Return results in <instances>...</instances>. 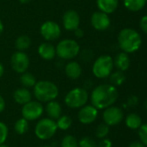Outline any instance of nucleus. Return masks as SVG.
<instances>
[{
	"label": "nucleus",
	"mask_w": 147,
	"mask_h": 147,
	"mask_svg": "<svg viewBox=\"0 0 147 147\" xmlns=\"http://www.w3.org/2000/svg\"><path fill=\"white\" fill-rule=\"evenodd\" d=\"M30 65V60L28 54L25 52L16 51L10 58V65L14 71L22 74L29 69Z\"/></svg>",
	"instance_id": "10"
},
{
	"label": "nucleus",
	"mask_w": 147,
	"mask_h": 147,
	"mask_svg": "<svg viewBox=\"0 0 147 147\" xmlns=\"http://www.w3.org/2000/svg\"><path fill=\"white\" fill-rule=\"evenodd\" d=\"M96 5L100 11L109 15L118 9L119 0H96Z\"/></svg>",
	"instance_id": "20"
},
{
	"label": "nucleus",
	"mask_w": 147,
	"mask_h": 147,
	"mask_svg": "<svg viewBox=\"0 0 147 147\" xmlns=\"http://www.w3.org/2000/svg\"><path fill=\"white\" fill-rule=\"evenodd\" d=\"M61 147H79L78 140L73 135H66L61 141Z\"/></svg>",
	"instance_id": "28"
},
{
	"label": "nucleus",
	"mask_w": 147,
	"mask_h": 147,
	"mask_svg": "<svg viewBox=\"0 0 147 147\" xmlns=\"http://www.w3.org/2000/svg\"><path fill=\"white\" fill-rule=\"evenodd\" d=\"M146 3H147V0H146Z\"/></svg>",
	"instance_id": "45"
},
{
	"label": "nucleus",
	"mask_w": 147,
	"mask_h": 147,
	"mask_svg": "<svg viewBox=\"0 0 147 147\" xmlns=\"http://www.w3.org/2000/svg\"><path fill=\"white\" fill-rule=\"evenodd\" d=\"M128 147H146L140 141H135V142H133L129 145Z\"/></svg>",
	"instance_id": "38"
},
{
	"label": "nucleus",
	"mask_w": 147,
	"mask_h": 147,
	"mask_svg": "<svg viewBox=\"0 0 147 147\" xmlns=\"http://www.w3.org/2000/svg\"><path fill=\"white\" fill-rule=\"evenodd\" d=\"M56 56L62 60H71L77 57L81 52L79 43L73 39H63L60 40L56 47Z\"/></svg>",
	"instance_id": "4"
},
{
	"label": "nucleus",
	"mask_w": 147,
	"mask_h": 147,
	"mask_svg": "<svg viewBox=\"0 0 147 147\" xmlns=\"http://www.w3.org/2000/svg\"><path fill=\"white\" fill-rule=\"evenodd\" d=\"M123 118H124V113L122 109L113 105L105 109L102 114V119L104 123L109 127H113L120 124L123 121Z\"/></svg>",
	"instance_id": "11"
},
{
	"label": "nucleus",
	"mask_w": 147,
	"mask_h": 147,
	"mask_svg": "<svg viewBox=\"0 0 147 147\" xmlns=\"http://www.w3.org/2000/svg\"><path fill=\"white\" fill-rule=\"evenodd\" d=\"M45 111L48 118L56 121L62 114V108L57 101L53 100L47 102V105L45 106Z\"/></svg>",
	"instance_id": "19"
},
{
	"label": "nucleus",
	"mask_w": 147,
	"mask_h": 147,
	"mask_svg": "<svg viewBox=\"0 0 147 147\" xmlns=\"http://www.w3.org/2000/svg\"><path fill=\"white\" fill-rule=\"evenodd\" d=\"M19 81H20V84L23 85V87L27 88V89L33 88L35 86L36 83L37 82L34 74H32L31 72H29V71H25V72L22 73L19 78Z\"/></svg>",
	"instance_id": "22"
},
{
	"label": "nucleus",
	"mask_w": 147,
	"mask_h": 147,
	"mask_svg": "<svg viewBox=\"0 0 147 147\" xmlns=\"http://www.w3.org/2000/svg\"><path fill=\"white\" fill-rule=\"evenodd\" d=\"M58 128L55 121L50 118L40 119L35 127V134L41 140H48L55 136Z\"/></svg>",
	"instance_id": "7"
},
{
	"label": "nucleus",
	"mask_w": 147,
	"mask_h": 147,
	"mask_svg": "<svg viewBox=\"0 0 147 147\" xmlns=\"http://www.w3.org/2000/svg\"><path fill=\"white\" fill-rule=\"evenodd\" d=\"M0 147H9V146H5L4 144H3V145H0Z\"/></svg>",
	"instance_id": "43"
},
{
	"label": "nucleus",
	"mask_w": 147,
	"mask_h": 147,
	"mask_svg": "<svg viewBox=\"0 0 147 147\" xmlns=\"http://www.w3.org/2000/svg\"><path fill=\"white\" fill-rule=\"evenodd\" d=\"M139 130V138L140 142L147 147V123L142 124Z\"/></svg>",
	"instance_id": "31"
},
{
	"label": "nucleus",
	"mask_w": 147,
	"mask_h": 147,
	"mask_svg": "<svg viewBox=\"0 0 147 147\" xmlns=\"http://www.w3.org/2000/svg\"><path fill=\"white\" fill-rule=\"evenodd\" d=\"M44 112V108L42 102L38 101H30L26 104L23 105L21 113L23 118L26 119L28 121H33L39 120Z\"/></svg>",
	"instance_id": "8"
},
{
	"label": "nucleus",
	"mask_w": 147,
	"mask_h": 147,
	"mask_svg": "<svg viewBox=\"0 0 147 147\" xmlns=\"http://www.w3.org/2000/svg\"><path fill=\"white\" fill-rule=\"evenodd\" d=\"M138 103H139V97L138 96H131L128 97L127 102H126V104H127L128 107H134V106L138 105Z\"/></svg>",
	"instance_id": "33"
},
{
	"label": "nucleus",
	"mask_w": 147,
	"mask_h": 147,
	"mask_svg": "<svg viewBox=\"0 0 147 147\" xmlns=\"http://www.w3.org/2000/svg\"><path fill=\"white\" fill-rule=\"evenodd\" d=\"M81 17L75 9L67 10L62 16V26L68 31H74L80 27Z\"/></svg>",
	"instance_id": "14"
},
{
	"label": "nucleus",
	"mask_w": 147,
	"mask_h": 147,
	"mask_svg": "<svg viewBox=\"0 0 147 147\" xmlns=\"http://www.w3.org/2000/svg\"><path fill=\"white\" fill-rule=\"evenodd\" d=\"M109 131H110L109 126H107V125L105 124V123H101V124L98 125V127H96L95 135H96V137H97L98 139L101 140V139L106 138V137L108 135Z\"/></svg>",
	"instance_id": "29"
},
{
	"label": "nucleus",
	"mask_w": 147,
	"mask_h": 147,
	"mask_svg": "<svg viewBox=\"0 0 147 147\" xmlns=\"http://www.w3.org/2000/svg\"><path fill=\"white\" fill-rule=\"evenodd\" d=\"M139 27L141 30L147 34V15L141 17L140 22H139Z\"/></svg>",
	"instance_id": "35"
},
{
	"label": "nucleus",
	"mask_w": 147,
	"mask_h": 147,
	"mask_svg": "<svg viewBox=\"0 0 147 147\" xmlns=\"http://www.w3.org/2000/svg\"><path fill=\"white\" fill-rule=\"evenodd\" d=\"M29 121L24 119V118H20L18 119L16 122H15V125H14V130L15 132L19 134V135H23L25 134L28 130H29Z\"/></svg>",
	"instance_id": "25"
},
{
	"label": "nucleus",
	"mask_w": 147,
	"mask_h": 147,
	"mask_svg": "<svg viewBox=\"0 0 147 147\" xmlns=\"http://www.w3.org/2000/svg\"><path fill=\"white\" fill-rule=\"evenodd\" d=\"M108 78H109L111 84H113L115 87L122 85L126 81V76H125L124 72L118 71V70L114 72H112Z\"/></svg>",
	"instance_id": "26"
},
{
	"label": "nucleus",
	"mask_w": 147,
	"mask_h": 147,
	"mask_svg": "<svg viewBox=\"0 0 147 147\" xmlns=\"http://www.w3.org/2000/svg\"><path fill=\"white\" fill-rule=\"evenodd\" d=\"M39 147H52V146H39Z\"/></svg>",
	"instance_id": "44"
},
{
	"label": "nucleus",
	"mask_w": 147,
	"mask_h": 147,
	"mask_svg": "<svg viewBox=\"0 0 147 147\" xmlns=\"http://www.w3.org/2000/svg\"><path fill=\"white\" fill-rule=\"evenodd\" d=\"M91 104L98 110L113 106L119 97L118 90L111 84H102L94 87L90 95Z\"/></svg>",
	"instance_id": "1"
},
{
	"label": "nucleus",
	"mask_w": 147,
	"mask_h": 147,
	"mask_svg": "<svg viewBox=\"0 0 147 147\" xmlns=\"http://www.w3.org/2000/svg\"><path fill=\"white\" fill-rule=\"evenodd\" d=\"M89 99L88 91L82 87H76L70 90L64 97V102L67 107L77 109L85 106Z\"/></svg>",
	"instance_id": "6"
},
{
	"label": "nucleus",
	"mask_w": 147,
	"mask_h": 147,
	"mask_svg": "<svg viewBox=\"0 0 147 147\" xmlns=\"http://www.w3.org/2000/svg\"><path fill=\"white\" fill-rule=\"evenodd\" d=\"M79 147H97V143L91 137H82L78 141Z\"/></svg>",
	"instance_id": "30"
},
{
	"label": "nucleus",
	"mask_w": 147,
	"mask_h": 147,
	"mask_svg": "<svg viewBox=\"0 0 147 147\" xmlns=\"http://www.w3.org/2000/svg\"><path fill=\"white\" fill-rule=\"evenodd\" d=\"M125 123H126V126L129 129H132V130H138L140 127V126L143 124L141 117L136 113L129 114L126 117Z\"/></svg>",
	"instance_id": "21"
},
{
	"label": "nucleus",
	"mask_w": 147,
	"mask_h": 147,
	"mask_svg": "<svg viewBox=\"0 0 147 147\" xmlns=\"http://www.w3.org/2000/svg\"><path fill=\"white\" fill-rule=\"evenodd\" d=\"M40 34L45 40L54 41L60 38L62 34V28L57 22L49 20L41 25Z\"/></svg>",
	"instance_id": "9"
},
{
	"label": "nucleus",
	"mask_w": 147,
	"mask_h": 147,
	"mask_svg": "<svg viewBox=\"0 0 147 147\" xmlns=\"http://www.w3.org/2000/svg\"><path fill=\"white\" fill-rule=\"evenodd\" d=\"M113 68V59L108 54H103L94 60L92 66V72L95 78L104 79L111 75Z\"/></svg>",
	"instance_id": "5"
},
{
	"label": "nucleus",
	"mask_w": 147,
	"mask_h": 147,
	"mask_svg": "<svg viewBox=\"0 0 147 147\" xmlns=\"http://www.w3.org/2000/svg\"><path fill=\"white\" fill-rule=\"evenodd\" d=\"M13 99L17 104L23 106L32 100V93L29 91V89L21 87L14 91Z\"/></svg>",
	"instance_id": "18"
},
{
	"label": "nucleus",
	"mask_w": 147,
	"mask_h": 147,
	"mask_svg": "<svg viewBox=\"0 0 147 147\" xmlns=\"http://www.w3.org/2000/svg\"><path fill=\"white\" fill-rule=\"evenodd\" d=\"M9 134V128L5 123L0 121V145L5 143Z\"/></svg>",
	"instance_id": "32"
},
{
	"label": "nucleus",
	"mask_w": 147,
	"mask_h": 147,
	"mask_svg": "<svg viewBox=\"0 0 147 147\" xmlns=\"http://www.w3.org/2000/svg\"><path fill=\"white\" fill-rule=\"evenodd\" d=\"M5 101H4V99H3V97L0 95V113H2L3 110H4V109H5Z\"/></svg>",
	"instance_id": "37"
},
{
	"label": "nucleus",
	"mask_w": 147,
	"mask_h": 147,
	"mask_svg": "<svg viewBox=\"0 0 147 147\" xmlns=\"http://www.w3.org/2000/svg\"><path fill=\"white\" fill-rule=\"evenodd\" d=\"M97 147H113V143L109 139L104 138L97 144Z\"/></svg>",
	"instance_id": "34"
},
{
	"label": "nucleus",
	"mask_w": 147,
	"mask_h": 147,
	"mask_svg": "<svg viewBox=\"0 0 147 147\" xmlns=\"http://www.w3.org/2000/svg\"><path fill=\"white\" fill-rule=\"evenodd\" d=\"M98 115H99V110L95 107H94L92 104L91 105L86 104L85 106L80 109L77 115V118L81 124L89 125L96 121Z\"/></svg>",
	"instance_id": "12"
},
{
	"label": "nucleus",
	"mask_w": 147,
	"mask_h": 147,
	"mask_svg": "<svg viewBox=\"0 0 147 147\" xmlns=\"http://www.w3.org/2000/svg\"><path fill=\"white\" fill-rule=\"evenodd\" d=\"M64 71L68 78L75 80L81 78L82 74V68L77 61L71 60L66 64L64 67Z\"/></svg>",
	"instance_id": "16"
},
{
	"label": "nucleus",
	"mask_w": 147,
	"mask_h": 147,
	"mask_svg": "<svg viewBox=\"0 0 147 147\" xmlns=\"http://www.w3.org/2000/svg\"><path fill=\"white\" fill-rule=\"evenodd\" d=\"M38 55L44 60H52L56 56L55 47L50 42H42L37 48Z\"/></svg>",
	"instance_id": "15"
},
{
	"label": "nucleus",
	"mask_w": 147,
	"mask_h": 147,
	"mask_svg": "<svg viewBox=\"0 0 147 147\" xmlns=\"http://www.w3.org/2000/svg\"><path fill=\"white\" fill-rule=\"evenodd\" d=\"M124 6L132 12L141 10L146 4V0H123Z\"/></svg>",
	"instance_id": "23"
},
{
	"label": "nucleus",
	"mask_w": 147,
	"mask_h": 147,
	"mask_svg": "<svg viewBox=\"0 0 147 147\" xmlns=\"http://www.w3.org/2000/svg\"><path fill=\"white\" fill-rule=\"evenodd\" d=\"M3 73H4V66H3V65L0 62V78L3 77Z\"/></svg>",
	"instance_id": "39"
},
{
	"label": "nucleus",
	"mask_w": 147,
	"mask_h": 147,
	"mask_svg": "<svg viewBox=\"0 0 147 147\" xmlns=\"http://www.w3.org/2000/svg\"><path fill=\"white\" fill-rule=\"evenodd\" d=\"M113 65L118 71L123 72L127 71L131 65V59L128 53L124 52L118 53L113 59Z\"/></svg>",
	"instance_id": "17"
},
{
	"label": "nucleus",
	"mask_w": 147,
	"mask_h": 147,
	"mask_svg": "<svg viewBox=\"0 0 147 147\" xmlns=\"http://www.w3.org/2000/svg\"><path fill=\"white\" fill-rule=\"evenodd\" d=\"M118 44L122 52L133 53L137 52L142 45V38L138 31L131 28L121 29L118 34Z\"/></svg>",
	"instance_id": "2"
},
{
	"label": "nucleus",
	"mask_w": 147,
	"mask_h": 147,
	"mask_svg": "<svg viewBox=\"0 0 147 147\" xmlns=\"http://www.w3.org/2000/svg\"><path fill=\"white\" fill-rule=\"evenodd\" d=\"M73 32H74L75 36L76 38H82V37L84 36V31H83V29H81L80 27L77 28H76L75 30H74Z\"/></svg>",
	"instance_id": "36"
},
{
	"label": "nucleus",
	"mask_w": 147,
	"mask_h": 147,
	"mask_svg": "<svg viewBox=\"0 0 147 147\" xmlns=\"http://www.w3.org/2000/svg\"><path fill=\"white\" fill-rule=\"evenodd\" d=\"M145 108H146V109L147 111V99L146 100V102H145Z\"/></svg>",
	"instance_id": "42"
},
{
	"label": "nucleus",
	"mask_w": 147,
	"mask_h": 147,
	"mask_svg": "<svg viewBox=\"0 0 147 147\" xmlns=\"http://www.w3.org/2000/svg\"><path fill=\"white\" fill-rule=\"evenodd\" d=\"M18 1H19L21 3H23V4H24V3H29L31 0H18Z\"/></svg>",
	"instance_id": "41"
},
{
	"label": "nucleus",
	"mask_w": 147,
	"mask_h": 147,
	"mask_svg": "<svg viewBox=\"0 0 147 147\" xmlns=\"http://www.w3.org/2000/svg\"><path fill=\"white\" fill-rule=\"evenodd\" d=\"M92 27L98 31H105L109 28L111 25V19L109 15L102 11H95L92 14L90 18Z\"/></svg>",
	"instance_id": "13"
},
{
	"label": "nucleus",
	"mask_w": 147,
	"mask_h": 147,
	"mask_svg": "<svg viewBox=\"0 0 147 147\" xmlns=\"http://www.w3.org/2000/svg\"><path fill=\"white\" fill-rule=\"evenodd\" d=\"M31 45V39L25 34H22L18 36L15 40V47L17 51L25 52L27 49L29 48Z\"/></svg>",
	"instance_id": "24"
},
{
	"label": "nucleus",
	"mask_w": 147,
	"mask_h": 147,
	"mask_svg": "<svg viewBox=\"0 0 147 147\" xmlns=\"http://www.w3.org/2000/svg\"><path fill=\"white\" fill-rule=\"evenodd\" d=\"M33 95L36 101L40 102H48L55 100L59 96L57 85L49 80L37 81L33 87Z\"/></svg>",
	"instance_id": "3"
},
{
	"label": "nucleus",
	"mask_w": 147,
	"mask_h": 147,
	"mask_svg": "<svg viewBox=\"0 0 147 147\" xmlns=\"http://www.w3.org/2000/svg\"><path fill=\"white\" fill-rule=\"evenodd\" d=\"M55 122H56V126L58 129L62 131H67L71 127L73 121L68 115H61L55 121Z\"/></svg>",
	"instance_id": "27"
},
{
	"label": "nucleus",
	"mask_w": 147,
	"mask_h": 147,
	"mask_svg": "<svg viewBox=\"0 0 147 147\" xmlns=\"http://www.w3.org/2000/svg\"><path fill=\"white\" fill-rule=\"evenodd\" d=\"M3 29H4V26H3V22L1 21V19H0V35L3 34Z\"/></svg>",
	"instance_id": "40"
}]
</instances>
